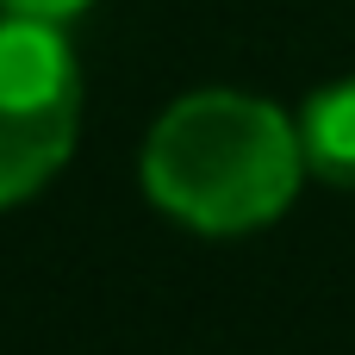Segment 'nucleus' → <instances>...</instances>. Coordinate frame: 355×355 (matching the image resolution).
<instances>
[{"instance_id":"2","label":"nucleus","mask_w":355,"mask_h":355,"mask_svg":"<svg viewBox=\"0 0 355 355\" xmlns=\"http://www.w3.org/2000/svg\"><path fill=\"white\" fill-rule=\"evenodd\" d=\"M81 131V62L50 19L0 12V212L44 193Z\"/></svg>"},{"instance_id":"1","label":"nucleus","mask_w":355,"mask_h":355,"mask_svg":"<svg viewBox=\"0 0 355 355\" xmlns=\"http://www.w3.org/2000/svg\"><path fill=\"white\" fill-rule=\"evenodd\" d=\"M144 193L200 237H250L275 225L306 181L300 119L262 94H181L144 137Z\"/></svg>"},{"instance_id":"4","label":"nucleus","mask_w":355,"mask_h":355,"mask_svg":"<svg viewBox=\"0 0 355 355\" xmlns=\"http://www.w3.org/2000/svg\"><path fill=\"white\" fill-rule=\"evenodd\" d=\"M94 0H0V12H19V19H50V25H69L75 12H87Z\"/></svg>"},{"instance_id":"3","label":"nucleus","mask_w":355,"mask_h":355,"mask_svg":"<svg viewBox=\"0 0 355 355\" xmlns=\"http://www.w3.org/2000/svg\"><path fill=\"white\" fill-rule=\"evenodd\" d=\"M300 150H306V175L355 187V75L318 87L300 112Z\"/></svg>"}]
</instances>
